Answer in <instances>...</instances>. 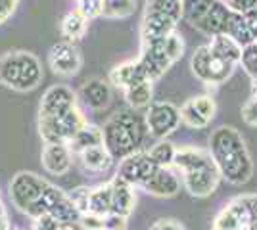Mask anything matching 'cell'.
Masks as SVG:
<instances>
[{
  "label": "cell",
  "instance_id": "cell-7",
  "mask_svg": "<svg viewBox=\"0 0 257 230\" xmlns=\"http://www.w3.org/2000/svg\"><path fill=\"white\" fill-rule=\"evenodd\" d=\"M86 123L83 111L79 108L69 110L64 115H56V117H39V134L44 140V144L48 142H62L69 144L73 140L79 129Z\"/></svg>",
  "mask_w": 257,
  "mask_h": 230
},
{
  "label": "cell",
  "instance_id": "cell-22",
  "mask_svg": "<svg viewBox=\"0 0 257 230\" xmlns=\"http://www.w3.org/2000/svg\"><path fill=\"white\" fill-rule=\"evenodd\" d=\"M77 157H79L81 167H83L85 171H88V173H104V171H107V169L113 165V161H115L113 155L107 152V148L104 144L86 148V150H83Z\"/></svg>",
  "mask_w": 257,
  "mask_h": 230
},
{
  "label": "cell",
  "instance_id": "cell-43",
  "mask_svg": "<svg viewBox=\"0 0 257 230\" xmlns=\"http://www.w3.org/2000/svg\"><path fill=\"white\" fill-rule=\"evenodd\" d=\"M242 16L246 18L247 25H249V31H251V35H253V39H255L257 43V6L253 10L247 12V14H242Z\"/></svg>",
  "mask_w": 257,
  "mask_h": 230
},
{
  "label": "cell",
  "instance_id": "cell-21",
  "mask_svg": "<svg viewBox=\"0 0 257 230\" xmlns=\"http://www.w3.org/2000/svg\"><path fill=\"white\" fill-rule=\"evenodd\" d=\"M109 182H111V213L128 217L135 211V205H137L135 186L128 184L127 180H123L117 175L113 176Z\"/></svg>",
  "mask_w": 257,
  "mask_h": 230
},
{
  "label": "cell",
  "instance_id": "cell-26",
  "mask_svg": "<svg viewBox=\"0 0 257 230\" xmlns=\"http://www.w3.org/2000/svg\"><path fill=\"white\" fill-rule=\"evenodd\" d=\"M154 81H142L139 85H133L123 90L125 100H127L128 108L133 110H146L152 104V96H154Z\"/></svg>",
  "mask_w": 257,
  "mask_h": 230
},
{
  "label": "cell",
  "instance_id": "cell-6",
  "mask_svg": "<svg viewBox=\"0 0 257 230\" xmlns=\"http://www.w3.org/2000/svg\"><path fill=\"white\" fill-rule=\"evenodd\" d=\"M190 69H192L194 77L198 81H202L207 87H219L225 81L230 79V75L234 73L236 66L226 62L223 58L215 56L209 46L204 44L200 48H196V52L190 58Z\"/></svg>",
  "mask_w": 257,
  "mask_h": 230
},
{
  "label": "cell",
  "instance_id": "cell-23",
  "mask_svg": "<svg viewBox=\"0 0 257 230\" xmlns=\"http://www.w3.org/2000/svg\"><path fill=\"white\" fill-rule=\"evenodd\" d=\"M207 46H209V50H211L215 56L223 58V60L234 64V66H240V60H242V46L236 43L232 37H228L226 33L215 35V37H211V43L207 44Z\"/></svg>",
  "mask_w": 257,
  "mask_h": 230
},
{
  "label": "cell",
  "instance_id": "cell-28",
  "mask_svg": "<svg viewBox=\"0 0 257 230\" xmlns=\"http://www.w3.org/2000/svg\"><path fill=\"white\" fill-rule=\"evenodd\" d=\"M88 213H94L100 217L111 213V182L98 184L90 190V211Z\"/></svg>",
  "mask_w": 257,
  "mask_h": 230
},
{
  "label": "cell",
  "instance_id": "cell-37",
  "mask_svg": "<svg viewBox=\"0 0 257 230\" xmlns=\"http://www.w3.org/2000/svg\"><path fill=\"white\" fill-rule=\"evenodd\" d=\"M242 119L249 127H257V94H253L242 106Z\"/></svg>",
  "mask_w": 257,
  "mask_h": 230
},
{
  "label": "cell",
  "instance_id": "cell-46",
  "mask_svg": "<svg viewBox=\"0 0 257 230\" xmlns=\"http://www.w3.org/2000/svg\"><path fill=\"white\" fill-rule=\"evenodd\" d=\"M221 2H226V0H221Z\"/></svg>",
  "mask_w": 257,
  "mask_h": 230
},
{
  "label": "cell",
  "instance_id": "cell-3",
  "mask_svg": "<svg viewBox=\"0 0 257 230\" xmlns=\"http://www.w3.org/2000/svg\"><path fill=\"white\" fill-rule=\"evenodd\" d=\"M230 8L221 0H182V20L207 37L226 33Z\"/></svg>",
  "mask_w": 257,
  "mask_h": 230
},
{
  "label": "cell",
  "instance_id": "cell-9",
  "mask_svg": "<svg viewBox=\"0 0 257 230\" xmlns=\"http://www.w3.org/2000/svg\"><path fill=\"white\" fill-rule=\"evenodd\" d=\"M182 186L186 188V192L194 197H207L211 196L219 182H221V173L217 169L215 161H207V163L196 167L192 171H186L181 175Z\"/></svg>",
  "mask_w": 257,
  "mask_h": 230
},
{
  "label": "cell",
  "instance_id": "cell-47",
  "mask_svg": "<svg viewBox=\"0 0 257 230\" xmlns=\"http://www.w3.org/2000/svg\"><path fill=\"white\" fill-rule=\"evenodd\" d=\"M10 230H16V228H10Z\"/></svg>",
  "mask_w": 257,
  "mask_h": 230
},
{
  "label": "cell",
  "instance_id": "cell-32",
  "mask_svg": "<svg viewBox=\"0 0 257 230\" xmlns=\"http://www.w3.org/2000/svg\"><path fill=\"white\" fill-rule=\"evenodd\" d=\"M33 230H73L67 222L60 220L54 215H41L37 219H33Z\"/></svg>",
  "mask_w": 257,
  "mask_h": 230
},
{
  "label": "cell",
  "instance_id": "cell-20",
  "mask_svg": "<svg viewBox=\"0 0 257 230\" xmlns=\"http://www.w3.org/2000/svg\"><path fill=\"white\" fill-rule=\"evenodd\" d=\"M107 81H109L111 87L125 90V88L133 87V85H139L142 81H150V79L146 75V69L142 67L140 60L137 58V60H128V62H123V64L113 67L109 71Z\"/></svg>",
  "mask_w": 257,
  "mask_h": 230
},
{
  "label": "cell",
  "instance_id": "cell-14",
  "mask_svg": "<svg viewBox=\"0 0 257 230\" xmlns=\"http://www.w3.org/2000/svg\"><path fill=\"white\" fill-rule=\"evenodd\" d=\"M215 113H217V104L211 96L202 94V96H194V98L186 100L181 108V121L190 127V129H205L211 121H213Z\"/></svg>",
  "mask_w": 257,
  "mask_h": 230
},
{
  "label": "cell",
  "instance_id": "cell-41",
  "mask_svg": "<svg viewBox=\"0 0 257 230\" xmlns=\"http://www.w3.org/2000/svg\"><path fill=\"white\" fill-rule=\"evenodd\" d=\"M240 199L244 201L247 213H249V220L257 219V194H244V196H240Z\"/></svg>",
  "mask_w": 257,
  "mask_h": 230
},
{
  "label": "cell",
  "instance_id": "cell-13",
  "mask_svg": "<svg viewBox=\"0 0 257 230\" xmlns=\"http://www.w3.org/2000/svg\"><path fill=\"white\" fill-rule=\"evenodd\" d=\"M77 92L67 85H52L41 98L39 117H56L64 115L77 106Z\"/></svg>",
  "mask_w": 257,
  "mask_h": 230
},
{
  "label": "cell",
  "instance_id": "cell-30",
  "mask_svg": "<svg viewBox=\"0 0 257 230\" xmlns=\"http://www.w3.org/2000/svg\"><path fill=\"white\" fill-rule=\"evenodd\" d=\"M148 153H150V157L154 159V163L158 165V167H173L177 148L167 138H161L148 150Z\"/></svg>",
  "mask_w": 257,
  "mask_h": 230
},
{
  "label": "cell",
  "instance_id": "cell-2",
  "mask_svg": "<svg viewBox=\"0 0 257 230\" xmlns=\"http://www.w3.org/2000/svg\"><path fill=\"white\" fill-rule=\"evenodd\" d=\"M104 132V146L113 155V159H123L131 153L144 150V142L148 132L146 117L140 115L139 110L115 111L102 127Z\"/></svg>",
  "mask_w": 257,
  "mask_h": 230
},
{
  "label": "cell",
  "instance_id": "cell-8",
  "mask_svg": "<svg viewBox=\"0 0 257 230\" xmlns=\"http://www.w3.org/2000/svg\"><path fill=\"white\" fill-rule=\"evenodd\" d=\"M146 125L148 132L154 138H167L169 134L181 127V108H177L171 102H152L146 108Z\"/></svg>",
  "mask_w": 257,
  "mask_h": 230
},
{
  "label": "cell",
  "instance_id": "cell-1",
  "mask_svg": "<svg viewBox=\"0 0 257 230\" xmlns=\"http://www.w3.org/2000/svg\"><path fill=\"white\" fill-rule=\"evenodd\" d=\"M209 153L226 182L240 186L253 176V161L244 136L230 125L217 127L209 136Z\"/></svg>",
  "mask_w": 257,
  "mask_h": 230
},
{
  "label": "cell",
  "instance_id": "cell-15",
  "mask_svg": "<svg viewBox=\"0 0 257 230\" xmlns=\"http://www.w3.org/2000/svg\"><path fill=\"white\" fill-rule=\"evenodd\" d=\"M43 66L33 52L18 50V73H16V92H29L41 85Z\"/></svg>",
  "mask_w": 257,
  "mask_h": 230
},
{
  "label": "cell",
  "instance_id": "cell-39",
  "mask_svg": "<svg viewBox=\"0 0 257 230\" xmlns=\"http://www.w3.org/2000/svg\"><path fill=\"white\" fill-rule=\"evenodd\" d=\"M225 4L236 14H247L257 6V0H226Z\"/></svg>",
  "mask_w": 257,
  "mask_h": 230
},
{
  "label": "cell",
  "instance_id": "cell-10",
  "mask_svg": "<svg viewBox=\"0 0 257 230\" xmlns=\"http://www.w3.org/2000/svg\"><path fill=\"white\" fill-rule=\"evenodd\" d=\"M156 169H158V165L154 163L148 150H139L119 161L117 176L127 180L128 184H133L135 188H140L156 173Z\"/></svg>",
  "mask_w": 257,
  "mask_h": 230
},
{
  "label": "cell",
  "instance_id": "cell-16",
  "mask_svg": "<svg viewBox=\"0 0 257 230\" xmlns=\"http://www.w3.org/2000/svg\"><path fill=\"white\" fill-rule=\"evenodd\" d=\"M181 176L175 167H158L156 173L142 184V190L156 197H175L181 192Z\"/></svg>",
  "mask_w": 257,
  "mask_h": 230
},
{
  "label": "cell",
  "instance_id": "cell-4",
  "mask_svg": "<svg viewBox=\"0 0 257 230\" xmlns=\"http://www.w3.org/2000/svg\"><path fill=\"white\" fill-rule=\"evenodd\" d=\"M182 20L181 0H146V8L140 25L142 41L165 39L177 31Z\"/></svg>",
  "mask_w": 257,
  "mask_h": 230
},
{
  "label": "cell",
  "instance_id": "cell-34",
  "mask_svg": "<svg viewBox=\"0 0 257 230\" xmlns=\"http://www.w3.org/2000/svg\"><path fill=\"white\" fill-rule=\"evenodd\" d=\"M90 190H92V188L79 186L69 192V197H71V201L75 203V207L81 211V215L90 211Z\"/></svg>",
  "mask_w": 257,
  "mask_h": 230
},
{
  "label": "cell",
  "instance_id": "cell-27",
  "mask_svg": "<svg viewBox=\"0 0 257 230\" xmlns=\"http://www.w3.org/2000/svg\"><path fill=\"white\" fill-rule=\"evenodd\" d=\"M226 35L232 37L242 48H246V46H249L251 43H255L253 35L249 31V25H247L246 18H244L242 14H236V12H232V10H230L228 23H226Z\"/></svg>",
  "mask_w": 257,
  "mask_h": 230
},
{
  "label": "cell",
  "instance_id": "cell-18",
  "mask_svg": "<svg viewBox=\"0 0 257 230\" xmlns=\"http://www.w3.org/2000/svg\"><path fill=\"white\" fill-rule=\"evenodd\" d=\"M249 213L240 196L230 199L213 219V230H247Z\"/></svg>",
  "mask_w": 257,
  "mask_h": 230
},
{
  "label": "cell",
  "instance_id": "cell-35",
  "mask_svg": "<svg viewBox=\"0 0 257 230\" xmlns=\"http://www.w3.org/2000/svg\"><path fill=\"white\" fill-rule=\"evenodd\" d=\"M165 46H167V52L171 56V60L177 64L182 58V54H184V41H182V37L175 31V33H171L165 39Z\"/></svg>",
  "mask_w": 257,
  "mask_h": 230
},
{
  "label": "cell",
  "instance_id": "cell-25",
  "mask_svg": "<svg viewBox=\"0 0 257 230\" xmlns=\"http://www.w3.org/2000/svg\"><path fill=\"white\" fill-rule=\"evenodd\" d=\"M86 29H88V20L79 10L65 14L62 23H60L62 37H64V41H69V43L81 41L86 35Z\"/></svg>",
  "mask_w": 257,
  "mask_h": 230
},
{
  "label": "cell",
  "instance_id": "cell-12",
  "mask_svg": "<svg viewBox=\"0 0 257 230\" xmlns=\"http://www.w3.org/2000/svg\"><path fill=\"white\" fill-rule=\"evenodd\" d=\"M48 66L56 75L73 77L81 71L83 67V56L81 50L77 48L75 43L62 41L56 43L48 52Z\"/></svg>",
  "mask_w": 257,
  "mask_h": 230
},
{
  "label": "cell",
  "instance_id": "cell-11",
  "mask_svg": "<svg viewBox=\"0 0 257 230\" xmlns=\"http://www.w3.org/2000/svg\"><path fill=\"white\" fill-rule=\"evenodd\" d=\"M167 39V37H165ZM165 39H154V41H142V50H140V64L146 69V75L150 81L160 79L169 67L175 64L171 56L167 52Z\"/></svg>",
  "mask_w": 257,
  "mask_h": 230
},
{
  "label": "cell",
  "instance_id": "cell-17",
  "mask_svg": "<svg viewBox=\"0 0 257 230\" xmlns=\"http://www.w3.org/2000/svg\"><path fill=\"white\" fill-rule=\"evenodd\" d=\"M41 161H43L44 171L48 175L62 176L73 165V152H71L69 144L48 142L44 144L43 153H41Z\"/></svg>",
  "mask_w": 257,
  "mask_h": 230
},
{
  "label": "cell",
  "instance_id": "cell-40",
  "mask_svg": "<svg viewBox=\"0 0 257 230\" xmlns=\"http://www.w3.org/2000/svg\"><path fill=\"white\" fill-rule=\"evenodd\" d=\"M148 230H186V228L175 219H160L156 220Z\"/></svg>",
  "mask_w": 257,
  "mask_h": 230
},
{
  "label": "cell",
  "instance_id": "cell-31",
  "mask_svg": "<svg viewBox=\"0 0 257 230\" xmlns=\"http://www.w3.org/2000/svg\"><path fill=\"white\" fill-rule=\"evenodd\" d=\"M240 66L246 69V73L253 81H257V43H251L249 46L242 48V60Z\"/></svg>",
  "mask_w": 257,
  "mask_h": 230
},
{
  "label": "cell",
  "instance_id": "cell-24",
  "mask_svg": "<svg viewBox=\"0 0 257 230\" xmlns=\"http://www.w3.org/2000/svg\"><path fill=\"white\" fill-rule=\"evenodd\" d=\"M100 144H104V132H102V127L92 125V123L86 121L85 125L79 129V132L73 136V140L69 142V148H71L73 155H79V153L83 152V150H86V148L100 146Z\"/></svg>",
  "mask_w": 257,
  "mask_h": 230
},
{
  "label": "cell",
  "instance_id": "cell-42",
  "mask_svg": "<svg viewBox=\"0 0 257 230\" xmlns=\"http://www.w3.org/2000/svg\"><path fill=\"white\" fill-rule=\"evenodd\" d=\"M16 4H18V0H0V25L14 14Z\"/></svg>",
  "mask_w": 257,
  "mask_h": 230
},
{
  "label": "cell",
  "instance_id": "cell-44",
  "mask_svg": "<svg viewBox=\"0 0 257 230\" xmlns=\"http://www.w3.org/2000/svg\"><path fill=\"white\" fill-rule=\"evenodd\" d=\"M10 217H8V211L4 207V203L0 201V230H10Z\"/></svg>",
  "mask_w": 257,
  "mask_h": 230
},
{
  "label": "cell",
  "instance_id": "cell-38",
  "mask_svg": "<svg viewBox=\"0 0 257 230\" xmlns=\"http://www.w3.org/2000/svg\"><path fill=\"white\" fill-rule=\"evenodd\" d=\"M127 219L128 217H123L117 213H107L104 215L102 230H127Z\"/></svg>",
  "mask_w": 257,
  "mask_h": 230
},
{
  "label": "cell",
  "instance_id": "cell-36",
  "mask_svg": "<svg viewBox=\"0 0 257 230\" xmlns=\"http://www.w3.org/2000/svg\"><path fill=\"white\" fill-rule=\"evenodd\" d=\"M102 224H104V217L94 213H83L73 230H102Z\"/></svg>",
  "mask_w": 257,
  "mask_h": 230
},
{
  "label": "cell",
  "instance_id": "cell-45",
  "mask_svg": "<svg viewBox=\"0 0 257 230\" xmlns=\"http://www.w3.org/2000/svg\"><path fill=\"white\" fill-rule=\"evenodd\" d=\"M247 230H257V219L249 220V224H247Z\"/></svg>",
  "mask_w": 257,
  "mask_h": 230
},
{
  "label": "cell",
  "instance_id": "cell-5",
  "mask_svg": "<svg viewBox=\"0 0 257 230\" xmlns=\"http://www.w3.org/2000/svg\"><path fill=\"white\" fill-rule=\"evenodd\" d=\"M48 180L31 171H20L12 176L10 180V199L14 207L22 211L23 215L37 219L43 215L41 203L43 196L48 188Z\"/></svg>",
  "mask_w": 257,
  "mask_h": 230
},
{
  "label": "cell",
  "instance_id": "cell-33",
  "mask_svg": "<svg viewBox=\"0 0 257 230\" xmlns=\"http://www.w3.org/2000/svg\"><path fill=\"white\" fill-rule=\"evenodd\" d=\"M77 10L85 16L86 20H96L102 18L104 12V2L102 0H77Z\"/></svg>",
  "mask_w": 257,
  "mask_h": 230
},
{
  "label": "cell",
  "instance_id": "cell-29",
  "mask_svg": "<svg viewBox=\"0 0 257 230\" xmlns=\"http://www.w3.org/2000/svg\"><path fill=\"white\" fill-rule=\"evenodd\" d=\"M104 12L102 16L107 20H125L137 10V0H102Z\"/></svg>",
  "mask_w": 257,
  "mask_h": 230
},
{
  "label": "cell",
  "instance_id": "cell-19",
  "mask_svg": "<svg viewBox=\"0 0 257 230\" xmlns=\"http://www.w3.org/2000/svg\"><path fill=\"white\" fill-rule=\"evenodd\" d=\"M77 98L83 100V104L88 110H104L111 100V85H109V81L100 79V77L88 79L77 90Z\"/></svg>",
  "mask_w": 257,
  "mask_h": 230
}]
</instances>
